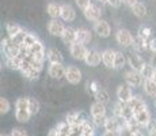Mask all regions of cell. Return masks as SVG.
Returning a JSON list of instances; mask_svg holds the SVG:
<instances>
[{
    "mask_svg": "<svg viewBox=\"0 0 156 136\" xmlns=\"http://www.w3.org/2000/svg\"><path fill=\"white\" fill-rule=\"evenodd\" d=\"M30 113L29 110V97L27 98H18L16 102H15V119L19 123L25 124L30 120Z\"/></svg>",
    "mask_w": 156,
    "mask_h": 136,
    "instance_id": "obj_1",
    "label": "cell"
},
{
    "mask_svg": "<svg viewBox=\"0 0 156 136\" xmlns=\"http://www.w3.org/2000/svg\"><path fill=\"white\" fill-rule=\"evenodd\" d=\"M20 48H22V45L16 44V42H15L12 38H10V37L3 38V40H2V49H3V52H4L5 57L19 56Z\"/></svg>",
    "mask_w": 156,
    "mask_h": 136,
    "instance_id": "obj_2",
    "label": "cell"
},
{
    "mask_svg": "<svg viewBox=\"0 0 156 136\" xmlns=\"http://www.w3.org/2000/svg\"><path fill=\"white\" fill-rule=\"evenodd\" d=\"M69 53L75 60H83V61H84L87 53H88V49L86 48V44H82V42L76 41L72 45H69Z\"/></svg>",
    "mask_w": 156,
    "mask_h": 136,
    "instance_id": "obj_3",
    "label": "cell"
},
{
    "mask_svg": "<svg viewBox=\"0 0 156 136\" xmlns=\"http://www.w3.org/2000/svg\"><path fill=\"white\" fill-rule=\"evenodd\" d=\"M115 41L118 42L121 46L129 48V46H132V45H133L134 38H133V35L130 34V31H129V30L119 29L118 31L115 33Z\"/></svg>",
    "mask_w": 156,
    "mask_h": 136,
    "instance_id": "obj_4",
    "label": "cell"
},
{
    "mask_svg": "<svg viewBox=\"0 0 156 136\" xmlns=\"http://www.w3.org/2000/svg\"><path fill=\"white\" fill-rule=\"evenodd\" d=\"M124 78H125V82H126L130 87H141L144 83V76L140 72L133 71V69L125 72Z\"/></svg>",
    "mask_w": 156,
    "mask_h": 136,
    "instance_id": "obj_5",
    "label": "cell"
},
{
    "mask_svg": "<svg viewBox=\"0 0 156 136\" xmlns=\"http://www.w3.org/2000/svg\"><path fill=\"white\" fill-rule=\"evenodd\" d=\"M115 95H117V98H118L119 102H122V104H128V102L132 99V97H133V93H132V87L129 86L128 83L119 84V86L117 87Z\"/></svg>",
    "mask_w": 156,
    "mask_h": 136,
    "instance_id": "obj_6",
    "label": "cell"
},
{
    "mask_svg": "<svg viewBox=\"0 0 156 136\" xmlns=\"http://www.w3.org/2000/svg\"><path fill=\"white\" fill-rule=\"evenodd\" d=\"M94 31L97 33L98 37L101 38H107L112 34V27L110 25L103 19H99L97 22H94Z\"/></svg>",
    "mask_w": 156,
    "mask_h": 136,
    "instance_id": "obj_7",
    "label": "cell"
},
{
    "mask_svg": "<svg viewBox=\"0 0 156 136\" xmlns=\"http://www.w3.org/2000/svg\"><path fill=\"white\" fill-rule=\"evenodd\" d=\"M65 72H67V68H65L64 64H61V63H53V64H50L49 68H48L49 76L53 78V79H57V80L65 78Z\"/></svg>",
    "mask_w": 156,
    "mask_h": 136,
    "instance_id": "obj_8",
    "label": "cell"
},
{
    "mask_svg": "<svg viewBox=\"0 0 156 136\" xmlns=\"http://www.w3.org/2000/svg\"><path fill=\"white\" fill-rule=\"evenodd\" d=\"M65 79L71 84H79L82 82V71L77 67H75V65H69V67H67Z\"/></svg>",
    "mask_w": 156,
    "mask_h": 136,
    "instance_id": "obj_9",
    "label": "cell"
},
{
    "mask_svg": "<svg viewBox=\"0 0 156 136\" xmlns=\"http://www.w3.org/2000/svg\"><path fill=\"white\" fill-rule=\"evenodd\" d=\"M83 14H84L86 19L90 20V22H97V20H99L101 17H102L101 8L98 7V6H95V4L88 6L86 10H83Z\"/></svg>",
    "mask_w": 156,
    "mask_h": 136,
    "instance_id": "obj_10",
    "label": "cell"
},
{
    "mask_svg": "<svg viewBox=\"0 0 156 136\" xmlns=\"http://www.w3.org/2000/svg\"><path fill=\"white\" fill-rule=\"evenodd\" d=\"M20 72L23 74V76L27 78V79H30V80H37L38 76H40V71H37L35 68H33L27 59L23 60V67H22V69H20Z\"/></svg>",
    "mask_w": 156,
    "mask_h": 136,
    "instance_id": "obj_11",
    "label": "cell"
},
{
    "mask_svg": "<svg viewBox=\"0 0 156 136\" xmlns=\"http://www.w3.org/2000/svg\"><path fill=\"white\" fill-rule=\"evenodd\" d=\"M64 30H65L64 23L60 22L58 19H52V20H49V23H48V31H49L52 35H55V37H61Z\"/></svg>",
    "mask_w": 156,
    "mask_h": 136,
    "instance_id": "obj_12",
    "label": "cell"
},
{
    "mask_svg": "<svg viewBox=\"0 0 156 136\" xmlns=\"http://www.w3.org/2000/svg\"><path fill=\"white\" fill-rule=\"evenodd\" d=\"M30 52V56L34 57L35 60H40V61H44L46 54H45V46L41 41H37L31 48L29 49Z\"/></svg>",
    "mask_w": 156,
    "mask_h": 136,
    "instance_id": "obj_13",
    "label": "cell"
},
{
    "mask_svg": "<svg viewBox=\"0 0 156 136\" xmlns=\"http://www.w3.org/2000/svg\"><path fill=\"white\" fill-rule=\"evenodd\" d=\"M101 61H102V53L98 52L97 49H90L84 59L86 64L90 65V67H97V65L101 64Z\"/></svg>",
    "mask_w": 156,
    "mask_h": 136,
    "instance_id": "obj_14",
    "label": "cell"
},
{
    "mask_svg": "<svg viewBox=\"0 0 156 136\" xmlns=\"http://www.w3.org/2000/svg\"><path fill=\"white\" fill-rule=\"evenodd\" d=\"M128 64H129V67H130V69L137 71V72H141V69H143L145 63H144V60L139 56V54L132 53V54H129V57H128Z\"/></svg>",
    "mask_w": 156,
    "mask_h": 136,
    "instance_id": "obj_15",
    "label": "cell"
},
{
    "mask_svg": "<svg viewBox=\"0 0 156 136\" xmlns=\"http://www.w3.org/2000/svg\"><path fill=\"white\" fill-rule=\"evenodd\" d=\"M61 19L64 22H72L76 19V11L71 4H61Z\"/></svg>",
    "mask_w": 156,
    "mask_h": 136,
    "instance_id": "obj_16",
    "label": "cell"
},
{
    "mask_svg": "<svg viewBox=\"0 0 156 136\" xmlns=\"http://www.w3.org/2000/svg\"><path fill=\"white\" fill-rule=\"evenodd\" d=\"M61 40L65 45H72L73 42H76L77 41L76 29H73V27H71V26L65 27L64 33H62V35H61Z\"/></svg>",
    "mask_w": 156,
    "mask_h": 136,
    "instance_id": "obj_17",
    "label": "cell"
},
{
    "mask_svg": "<svg viewBox=\"0 0 156 136\" xmlns=\"http://www.w3.org/2000/svg\"><path fill=\"white\" fill-rule=\"evenodd\" d=\"M115 52L113 49H105L102 52V63L106 68H114V59H115Z\"/></svg>",
    "mask_w": 156,
    "mask_h": 136,
    "instance_id": "obj_18",
    "label": "cell"
},
{
    "mask_svg": "<svg viewBox=\"0 0 156 136\" xmlns=\"http://www.w3.org/2000/svg\"><path fill=\"white\" fill-rule=\"evenodd\" d=\"M46 59L50 64H53V63H61V64H64V56H62L61 52H60L57 48H50V49H48Z\"/></svg>",
    "mask_w": 156,
    "mask_h": 136,
    "instance_id": "obj_19",
    "label": "cell"
},
{
    "mask_svg": "<svg viewBox=\"0 0 156 136\" xmlns=\"http://www.w3.org/2000/svg\"><path fill=\"white\" fill-rule=\"evenodd\" d=\"M134 119H136V121L141 127H144V128L152 121L151 113H149L148 109H144V110H140V112H137V113H134Z\"/></svg>",
    "mask_w": 156,
    "mask_h": 136,
    "instance_id": "obj_20",
    "label": "cell"
},
{
    "mask_svg": "<svg viewBox=\"0 0 156 136\" xmlns=\"http://www.w3.org/2000/svg\"><path fill=\"white\" fill-rule=\"evenodd\" d=\"M128 105L132 108V110H133L134 113L147 109V104L144 102V99L141 98V97H139V95H133V97H132V99L128 102Z\"/></svg>",
    "mask_w": 156,
    "mask_h": 136,
    "instance_id": "obj_21",
    "label": "cell"
},
{
    "mask_svg": "<svg viewBox=\"0 0 156 136\" xmlns=\"http://www.w3.org/2000/svg\"><path fill=\"white\" fill-rule=\"evenodd\" d=\"M76 34H77V41L82 42V44H90L92 41V33L87 27L76 29Z\"/></svg>",
    "mask_w": 156,
    "mask_h": 136,
    "instance_id": "obj_22",
    "label": "cell"
},
{
    "mask_svg": "<svg viewBox=\"0 0 156 136\" xmlns=\"http://www.w3.org/2000/svg\"><path fill=\"white\" fill-rule=\"evenodd\" d=\"M143 90L148 97L156 98V82L154 79H144L143 83Z\"/></svg>",
    "mask_w": 156,
    "mask_h": 136,
    "instance_id": "obj_23",
    "label": "cell"
},
{
    "mask_svg": "<svg viewBox=\"0 0 156 136\" xmlns=\"http://www.w3.org/2000/svg\"><path fill=\"white\" fill-rule=\"evenodd\" d=\"M46 13L52 19H58L61 18V4L58 3H49L46 7Z\"/></svg>",
    "mask_w": 156,
    "mask_h": 136,
    "instance_id": "obj_24",
    "label": "cell"
},
{
    "mask_svg": "<svg viewBox=\"0 0 156 136\" xmlns=\"http://www.w3.org/2000/svg\"><path fill=\"white\" fill-rule=\"evenodd\" d=\"M5 65H7L10 69H14V71H20L22 67H23V59H22V57H19V56L7 57Z\"/></svg>",
    "mask_w": 156,
    "mask_h": 136,
    "instance_id": "obj_25",
    "label": "cell"
},
{
    "mask_svg": "<svg viewBox=\"0 0 156 136\" xmlns=\"http://www.w3.org/2000/svg\"><path fill=\"white\" fill-rule=\"evenodd\" d=\"M90 113H91V117H97V116H106V105L102 104V102L95 101L94 104L91 105V109H90Z\"/></svg>",
    "mask_w": 156,
    "mask_h": 136,
    "instance_id": "obj_26",
    "label": "cell"
},
{
    "mask_svg": "<svg viewBox=\"0 0 156 136\" xmlns=\"http://www.w3.org/2000/svg\"><path fill=\"white\" fill-rule=\"evenodd\" d=\"M65 121L69 124V125H75V124H80V123L86 121V119L82 117V113H80V112H71V113L67 114Z\"/></svg>",
    "mask_w": 156,
    "mask_h": 136,
    "instance_id": "obj_27",
    "label": "cell"
},
{
    "mask_svg": "<svg viewBox=\"0 0 156 136\" xmlns=\"http://www.w3.org/2000/svg\"><path fill=\"white\" fill-rule=\"evenodd\" d=\"M22 30L23 29L18 25V23H14V22H7L5 23V31H7V34H8V37L10 38L15 37V35H16L18 33H20Z\"/></svg>",
    "mask_w": 156,
    "mask_h": 136,
    "instance_id": "obj_28",
    "label": "cell"
},
{
    "mask_svg": "<svg viewBox=\"0 0 156 136\" xmlns=\"http://www.w3.org/2000/svg\"><path fill=\"white\" fill-rule=\"evenodd\" d=\"M132 13H133L134 17H137V18H144L147 15V7H145V4L141 2H139V3H136V4L132 7Z\"/></svg>",
    "mask_w": 156,
    "mask_h": 136,
    "instance_id": "obj_29",
    "label": "cell"
},
{
    "mask_svg": "<svg viewBox=\"0 0 156 136\" xmlns=\"http://www.w3.org/2000/svg\"><path fill=\"white\" fill-rule=\"evenodd\" d=\"M95 97V99H97L98 102H102V104H105V105H107L110 102V95H109V93L106 91V90H103V89H99L97 93L94 94Z\"/></svg>",
    "mask_w": 156,
    "mask_h": 136,
    "instance_id": "obj_30",
    "label": "cell"
},
{
    "mask_svg": "<svg viewBox=\"0 0 156 136\" xmlns=\"http://www.w3.org/2000/svg\"><path fill=\"white\" fill-rule=\"evenodd\" d=\"M125 63H126V59H125V54L119 50L115 52V59H114V68L115 69H122L125 67Z\"/></svg>",
    "mask_w": 156,
    "mask_h": 136,
    "instance_id": "obj_31",
    "label": "cell"
},
{
    "mask_svg": "<svg viewBox=\"0 0 156 136\" xmlns=\"http://www.w3.org/2000/svg\"><path fill=\"white\" fill-rule=\"evenodd\" d=\"M154 72H155V68L152 67L149 63H145L140 74L144 76V79H152V76H154Z\"/></svg>",
    "mask_w": 156,
    "mask_h": 136,
    "instance_id": "obj_32",
    "label": "cell"
},
{
    "mask_svg": "<svg viewBox=\"0 0 156 136\" xmlns=\"http://www.w3.org/2000/svg\"><path fill=\"white\" fill-rule=\"evenodd\" d=\"M37 41H40V40L37 38V35L33 34V33H27V35H26V38H25V41H23L22 46H23V48H27V49H30V48H31L33 45H34Z\"/></svg>",
    "mask_w": 156,
    "mask_h": 136,
    "instance_id": "obj_33",
    "label": "cell"
},
{
    "mask_svg": "<svg viewBox=\"0 0 156 136\" xmlns=\"http://www.w3.org/2000/svg\"><path fill=\"white\" fill-rule=\"evenodd\" d=\"M40 109H41L40 102H38L35 98L29 97V110H30V113H31V116H33V114H38Z\"/></svg>",
    "mask_w": 156,
    "mask_h": 136,
    "instance_id": "obj_34",
    "label": "cell"
},
{
    "mask_svg": "<svg viewBox=\"0 0 156 136\" xmlns=\"http://www.w3.org/2000/svg\"><path fill=\"white\" fill-rule=\"evenodd\" d=\"M122 119L125 120V121H129V120H132L134 117V112L132 110V108L129 106L128 104L124 105V108H122Z\"/></svg>",
    "mask_w": 156,
    "mask_h": 136,
    "instance_id": "obj_35",
    "label": "cell"
},
{
    "mask_svg": "<svg viewBox=\"0 0 156 136\" xmlns=\"http://www.w3.org/2000/svg\"><path fill=\"white\" fill-rule=\"evenodd\" d=\"M10 109H11V104H10V101H8L7 98H0V114H5V113H8L10 112Z\"/></svg>",
    "mask_w": 156,
    "mask_h": 136,
    "instance_id": "obj_36",
    "label": "cell"
},
{
    "mask_svg": "<svg viewBox=\"0 0 156 136\" xmlns=\"http://www.w3.org/2000/svg\"><path fill=\"white\" fill-rule=\"evenodd\" d=\"M118 135H119V136H137L136 132L132 131V129L129 128L128 125H124V127H122V128L119 129Z\"/></svg>",
    "mask_w": 156,
    "mask_h": 136,
    "instance_id": "obj_37",
    "label": "cell"
},
{
    "mask_svg": "<svg viewBox=\"0 0 156 136\" xmlns=\"http://www.w3.org/2000/svg\"><path fill=\"white\" fill-rule=\"evenodd\" d=\"M107 119H109L107 116H97V117H92V123H94L97 127H105Z\"/></svg>",
    "mask_w": 156,
    "mask_h": 136,
    "instance_id": "obj_38",
    "label": "cell"
},
{
    "mask_svg": "<svg viewBox=\"0 0 156 136\" xmlns=\"http://www.w3.org/2000/svg\"><path fill=\"white\" fill-rule=\"evenodd\" d=\"M26 35H27V31L26 30H22L20 33H18L15 37H12V40L16 42V44H19V45H22L23 44V41H25V38H26Z\"/></svg>",
    "mask_w": 156,
    "mask_h": 136,
    "instance_id": "obj_39",
    "label": "cell"
},
{
    "mask_svg": "<svg viewBox=\"0 0 156 136\" xmlns=\"http://www.w3.org/2000/svg\"><path fill=\"white\" fill-rule=\"evenodd\" d=\"M125 104H122V102H117V104H114V109H113V116H117V117H121L122 116V108H124Z\"/></svg>",
    "mask_w": 156,
    "mask_h": 136,
    "instance_id": "obj_40",
    "label": "cell"
},
{
    "mask_svg": "<svg viewBox=\"0 0 156 136\" xmlns=\"http://www.w3.org/2000/svg\"><path fill=\"white\" fill-rule=\"evenodd\" d=\"M82 136H94V129H92V127L88 123H84V127H83V134Z\"/></svg>",
    "mask_w": 156,
    "mask_h": 136,
    "instance_id": "obj_41",
    "label": "cell"
},
{
    "mask_svg": "<svg viewBox=\"0 0 156 136\" xmlns=\"http://www.w3.org/2000/svg\"><path fill=\"white\" fill-rule=\"evenodd\" d=\"M87 87H88V91L91 93L92 95H94L95 93H97L98 90L101 89V87L98 86V83H97V82H95V80H92V82H88V83H87Z\"/></svg>",
    "mask_w": 156,
    "mask_h": 136,
    "instance_id": "obj_42",
    "label": "cell"
},
{
    "mask_svg": "<svg viewBox=\"0 0 156 136\" xmlns=\"http://www.w3.org/2000/svg\"><path fill=\"white\" fill-rule=\"evenodd\" d=\"M76 2V4H77V7L79 8H82V10H86L88 6H91L92 3H91V0H75Z\"/></svg>",
    "mask_w": 156,
    "mask_h": 136,
    "instance_id": "obj_43",
    "label": "cell"
},
{
    "mask_svg": "<svg viewBox=\"0 0 156 136\" xmlns=\"http://www.w3.org/2000/svg\"><path fill=\"white\" fill-rule=\"evenodd\" d=\"M11 136H27V132L23 128H14L11 131Z\"/></svg>",
    "mask_w": 156,
    "mask_h": 136,
    "instance_id": "obj_44",
    "label": "cell"
},
{
    "mask_svg": "<svg viewBox=\"0 0 156 136\" xmlns=\"http://www.w3.org/2000/svg\"><path fill=\"white\" fill-rule=\"evenodd\" d=\"M122 4V0H109V6H112L114 8H118Z\"/></svg>",
    "mask_w": 156,
    "mask_h": 136,
    "instance_id": "obj_45",
    "label": "cell"
},
{
    "mask_svg": "<svg viewBox=\"0 0 156 136\" xmlns=\"http://www.w3.org/2000/svg\"><path fill=\"white\" fill-rule=\"evenodd\" d=\"M122 3H124L125 6H128V7H133L136 3H139V0H122Z\"/></svg>",
    "mask_w": 156,
    "mask_h": 136,
    "instance_id": "obj_46",
    "label": "cell"
},
{
    "mask_svg": "<svg viewBox=\"0 0 156 136\" xmlns=\"http://www.w3.org/2000/svg\"><path fill=\"white\" fill-rule=\"evenodd\" d=\"M102 136H119L118 132H113V131H106Z\"/></svg>",
    "mask_w": 156,
    "mask_h": 136,
    "instance_id": "obj_47",
    "label": "cell"
},
{
    "mask_svg": "<svg viewBox=\"0 0 156 136\" xmlns=\"http://www.w3.org/2000/svg\"><path fill=\"white\" fill-rule=\"evenodd\" d=\"M149 48H151L152 52H156V41L152 40L151 42H149Z\"/></svg>",
    "mask_w": 156,
    "mask_h": 136,
    "instance_id": "obj_48",
    "label": "cell"
},
{
    "mask_svg": "<svg viewBox=\"0 0 156 136\" xmlns=\"http://www.w3.org/2000/svg\"><path fill=\"white\" fill-rule=\"evenodd\" d=\"M148 135H149V136H156V127H155L154 129H152V131L148 132Z\"/></svg>",
    "mask_w": 156,
    "mask_h": 136,
    "instance_id": "obj_49",
    "label": "cell"
},
{
    "mask_svg": "<svg viewBox=\"0 0 156 136\" xmlns=\"http://www.w3.org/2000/svg\"><path fill=\"white\" fill-rule=\"evenodd\" d=\"M97 2H99L101 4H109V0H97Z\"/></svg>",
    "mask_w": 156,
    "mask_h": 136,
    "instance_id": "obj_50",
    "label": "cell"
},
{
    "mask_svg": "<svg viewBox=\"0 0 156 136\" xmlns=\"http://www.w3.org/2000/svg\"><path fill=\"white\" fill-rule=\"evenodd\" d=\"M152 79L156 82V69H155V72H154V76H152Z\"/></svg>",
    "mask_w": 156,
    "mask_h": 136,
    "instance_id": "obj_51",
    "label": "cell"
},
{
    "mask_svg": "<svg viewBox=\"0 0 156 136\" xmlns=\"http://www.w3.org/2000/svg\"><path fill=\"white\" fill-rule=\"evenodd\" d=\"M0 136H11V135H7V134H2Z\"/></svg>",
    "mask_w": 156,
    "mask_h": 136,
    "instance_id": "obj_52",
    "label": "cell"
},
{
    "mask_svg": "<svg viewBox=\"0 0 156 136\" xmlns=\"http://www.w3.org/2000/svg\"><path fill=\"white\" fill-rule=\"evenodd\" d=\"M155 108H156V99H155Z\"/></svg>",
    "mask_w": 156,
    "mask_h": 136,
    "instance_id": "obj_53",
    "label": "cell"
},
{
    "mask_svg": "<svg viewBox=\"0 0 156 136\" xmlns=\"http://www.w3.org/2000/svg\"><path fill=\"white\" fill-rule=\"evenodd\" d=\"M144 136H149V135H144Z\"/></svg>",
    "mask_w": 156,
    "mask_h": 136,
    "instance_id": "obj_54",
    "label": "cell"
}]
</instances>
